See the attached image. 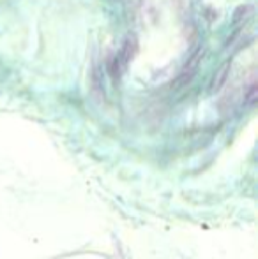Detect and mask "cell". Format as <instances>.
Listing matches in <instances>:
<instances>
[{
    "label": "cell",
    "mask_w": 258,
    "mask_h": 259,
    "mask_svg": "<svg viewBox=\"0 0 258 259\" xmlns=\"http://www.w3.org/2000/svg\"><path fill=\"white\" fill-rule=\"evenodd\" d=\"M202 58H203V48L198 46V48L188 57L186 64L180 69L179 76L172 81V89H182V87L190 85L191 79L195 78L196 71H198V65H200V62H202Z\"/></svg>",
    "instance_id": "1"
},
{
    "label": "cell",
    "mask_w": 258,
    "mask_h": 259,
    "mask_svg": "<svg viewBox=\"0 0 258 259\" xmlns=\"http://www.w3.org/2000/svg\"><path fill=\"white\" fill-rule=\"evenodd\" d=\"M138 52V42H136V39L133 37V35H128L126 37V41H124V45H122V48H121V52L117 53V58H119V62L122 64V67H128V64L131 60H133V57L136 55Z\"/></svg>",
    "instance_id": "2"
},
{
    "label": "cell",
    "mask_w": 258,
    "mask_h": 259,
    "mask_svg": "<svg viewBox=\"0 0 258 259\" xmlns=\"http://www.w3.org/2000/svg\"><path fill=\"white\" fill-rule=\"evenodd\" d=\"M90 85H92V94L96 99H104V81H103V69L99 64H94L92 71H90Z\"/></svg>",
    "instance_id": "3"
},
{
    "label": "cell",
    "mask_w": 258,
    "mask_h": 259,
    "mask_svg": "<svg viewBox=\"0 0 258 259\" xmlns=\"http://www.w3.org/2000/svg\"><path fill=\"white\" fill-rule=\"evenodd\" d=\"M230 69H232V60H227L219 69L216 71V74L212 76V81H210V92H219L221 89L227 83L228 76H230Z\"/></svg>",
    "instance_id": "4"
},
{
    "label": "cell",
    "mask_w": 258,
    "mask_h": 259,
    "mask_svg": "<svg viewBox=\"0 0 258 259\" xmlns=\"http://www.w3.org/2000/svg\"><path fill=\"white\" fill-rule=\"evenodd\" d=\"M258 101V85H256V79L255 76L251 78V81L246 85L244 89V106H255Z\"/></svg>",
    "instance_id": "5"
},
{
    "label": "cell",
    "mask_w": 258,
    "mask_h": 259,
    "mask_svg": "<svg viewBox=\"0 0 258 259\" xmlns=\"http://www.w3.org/2000/svg\"><path fill=\"white\" fill-rule=\"evenodd\" d=\"M253 11H255V7H253L251 4L239 6L237 9H235V13H234V23L239 25V23H242V21L249 20V18L253 16Z\"/></svg>",
    "instance_id": "6"
},
{
    "label": "cell",
    "mask_w": 258,
    "mask_h": 259,
    "mask_svg": "<svg viewBox=\"0 0 258 259\" xmlns=\"http://www.w3.org/2000/svg\"><path fill=\"white\" fill-rule=\"evenodd\" d=\"M122 71H124V67H122V64L119 62L117 55H114V57L108 60V72H110L112 79H114V81H119L122 76Z\"/></svg>",
    "instance_id": "7"
}]
</instances>
